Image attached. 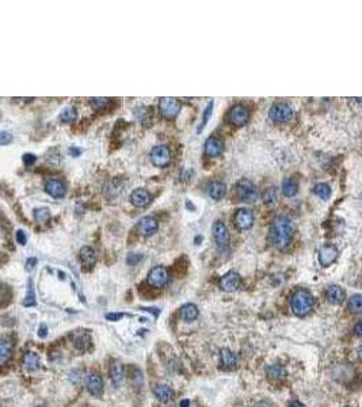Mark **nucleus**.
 Masks as SVG:
<instances>
[{
  "label": "nucleus",
  "mask_w": 362,
  "mask_h": 407,
  "mask_svg": "<svg viewBox=\"0 0 362 407\" xmlns=\"http://www.w3.org/2000/svg\"><path fill=\"white\" fill-rule=\"evenodd\" d=\"M295 235V224L288 216H277L270 227V239L278 250L286 249Z\"/></svg>",
  "instance_id": "f257e3e1"
},
{
  "label": "nucleus",
  "mask_w": 362,
  "mask_h": 407,
  "mask_svg": "<svg viewBox=\"0 0 362 407\" xmlns=\"http://www.w3.org/2000/svg\"><path fill=\"white\" fill-rule=\"evenodd\" d=\"M314 296L307 289H297L290 299V308L300 318L307 316L314 308Z\"/></svg>",
  "instance_id": "f03ea898"
},
{
  "label": "nucleus",
  "mask_w": 362,
  "mask_h": 407,
  "mask_svg": "<svg viewBox=\"0 0 362 407\" xmlns=\"http://www.w3.org/2000/svg\"><path fill=\"white\" fill-rule=\"evenodd\" d=\"M181 102L172 97H163L159 99L160 114L167 120H174L181 111Z\"/></svg>",
  "instance_id": "7ed1b4c3"
},
{
  "label": "nucleus",
  "mask_w": 362,
  "mask_h": 407,
  "mask_svg": "<svg viewBox=\"0 0 362 407\" xmlns=\"http://www.w3.org/2000/svg\"><path fill=\"white\" fill-rule=\"evenodd\" d=\"M269 116L272 118L273 122H277V124H284V122H288L293 116V110L290 107L289 105L285 104V102H277L274 104L269 110Z\"/></svg>",
  "instance_id": "20e7f679"
},
{
  "label": "nucleus",
  "mask_w": 362,
  "mask_h": 407,
  "mask_svg": "<svg viewBox=\"0 0 362 407\" xmlns=\"http://www.w3.org/2000/svg\"><path fill=\"white\" fill-rule=\"evenodd\" d=\"M236 192H237V197L241 201H244V202H253L259 195L258 188L251 181H248V179L239 181L237 186H236Z\"/></svg>",
  "instance_id": "39448f33"
},
{
  "label": "nucleus",
  "mask_w": 362,
  "mask_h": 407,
  "mask_svg": "<svg viewBox=\"0 0 362 407\" xmlns=\"http://www.w3.org/2000/svg\"><path fill=\"white\" fill-rule=\"evenodd\" d=\"M212 232H213V237L216 240V243L221 250H227L230 247L231 242V235L227 225L224 224L221 220L214 221V224L212 227Z\"/></svg>",
  "instance_id": "423d86ee"
},
{
  "label": "nucleus",
  "mask_w": 362,
  "mask_h": 407,
  "mask_svg": "<svg viewBox=\"0 0 362 407\" xmlns=\"http://www.w3.org/2000/svg\"><path fill=\"white\" fill-rule=\"evenodd\" d=\"M170 273L164 266H155L148 273V284L153 288H163L169 284Z\"/></svg>",
  "instance_id": "0eeeda50"
},
{
  "label": "nucleus",
  "mask_w": 362,
  "mask_h": 407,
  "mask_svg": "<svg viewBox=\"0 0 362 407\" xmlns=\"http://www.w3.org/2000/svg\"><path fill=\"white\" fill-rule=\"evenodd\" d=\"M149 158L153 166L156 167H166L171 162V152L167 146L153 147L149 153Z\"/></svg>",
  "instance_id": "6e6552de"
},
{
  "label": "nucleus",
  "mask_w": 362,
  "mask_h": 407,
  "mask_svg": "<svg viewBox=\"0 0 362 407\" xmlns=\"http://www.w3.org/2000/svg\"><path fill=\"white\" fill-rule=\"evenodd\" d=\"M228 118H230L231 124H234L235 127H243L246 125L250 120V113L248 109L243 105H235L228 113Z\"/></svg>",
  "instance_id": "1a4fd4ad"
},
{
  "label": "nucleus",
  "mask_w": 362,
  "mask_h": 407,
  "mask_svg": "<svg viewBox=\"0 0 362 407\" xmlns=\"http://www.w3.org/2000/svg\"><path fill=\"white\" fill-rule=\"evenodd\" d=\"M338 258V249L331 243L323 244L319 250V262L323 268H328Z\"/></svg>",
  "instance_id": "9d476101"
},
{
  "label": "nucleus",
  "mask_w": 362,
  "mask_h": 407,
  "mask_svg": "<svg viewBox=\"0 0 362 407\" xmlns=\"http://www.w3.org/2000/svg\"><path fill=\"white\" fill-rule=\"evenodd\" d=\"M234 223L239 230H250L254 224V214L250 209H237L234 216Z\"/></svg>",
  "instance_id": "9b49d317"
},
{
  "label": "nucleus",
  "mask_w": 362,
  "mask_h": 407,
  "mask_svg": "<svg viewBox=\"0 0 362 407\" xmlns=\"http://www.w3.org/2000/svg\"><path fill=\"white\" fill-rule=\"evenodd\" d=\"M45 192H46L50 197H53V198H63L66 193L65 183L63 182V181H60V179L50 178V179H48L46 183H45Z\"/></svg>",
  "instance_id": "f8f14e48"
},
{
  "label": "nucleus",
  "mask_w": 362,
  "mask_h": 407,
  "mask_svg": "<svg viewBox=\"0 0 362 407\" xmlns=\"http://www.w3.org/2000/svg\"><path fill=\"white\" fill-rule=\"evenodd\" d=\"M157 220L152 216H145L139 220L137 223V231L143 236H152L157 231Z\"/></svg>",
  "instance_id": "ddd939ff"
},
{
  "label": "nucleus",
  "mask_w": 362,
  "mask_h": 407,
  "mask_svg": "<svg viewBox=\"0 0 362 407\" xmlns=\"http://www.w3.org/2000/svg\"><path fill=\"white\" fill-rule=\"evenodd\" d=\"M151 201H152L151 193L143 188H139V189H136V190H133L132 194H130V202H132L134 207H137V208L148 207V205L151 204Z\"/></svg>",
  "instance_id": "4468645a"
},
{
  "label": "nucleus",
  "mask_w": 362,
  "mask_h": 407,
  "mask_svg": "<svg viewBox=\"0 0 362 407\" xmlns=\"http://www.w3.org/2000/svg\"><path fill=\"white\" fill-rule=\"evenodd\" d=\"M240 274L236 272H230L220 279V288L225 292H235L240 286Z\"/></svg>",
  "instance_id": "2eb2a0df"
},
{
  "label": "nucleus",
  "mask_w": 362,
  "mask_h": 407,
  "mask_svg": "<svg viewBox=\"0 0 362 407\" xmlns=\"http://www.w3.org/2000/svg\"><path fill=\"white\" fill-rule=\"evenodd\" d=\"M85 388L91 395L101 396L103 394V380L98 373H90L85 377Z\"/></svg>",
  "instance_id": "dca6fc26"
},
{
  "label": "nucleus",
  "mask_w": 362,
  "mask_h": 407,
  "mask_svg": "<svg viewBox=\"0 0 362 407\" xmlns=\"http://www.w3.org/2000/svg\"><path fill=\"white\" fill-rule=\"evenodd\" d=\"M224 151V144L221 140L216 137V136H212L209 139L205 141V153L208 156H218L221 155Z\"/></svg>",
  "instance_id": "f3484780"
},
{
  "label": "nucleus",
  "mask_w": 362,
  "mask_h": 407,
  "mask_svg": "<svg viewBox=\"0 0 362 407\" xmlns=\"http://www.w3.org/2000/svg\"><path fill=\"white\" fill-rule=\"evenodd\" d=\"M79 256H80V261H82L85 269H91L97 263V254H95L94 249H91L88 246H85L83 249L80 250Z\"/></svg>",
  "instance_id": "a211bd4d"
},
{
  "label": "nucleus",
  "mask_w": 362,
  "mask_h": 407,
  "mask_svg": "<svg viewBox=\"0 0 362 407\" xmlns=\"http://www.w3.org/2000/svg\"><path fill=\"white\" fill-rule=\"evenodd\" d=\"M208 193H209V195H211L213 200H221L227 194V186L221 181H213L208 186Z\"/></svg>",
  "instance_id": "6ab92c4d"
},
{
  "label": "nucleus",
  "mask_w": 362,
  "mask_h": 407,
  "mask_svg": "<svg viewBox=\"0 0 362 407\" xmlns=\"http://www.w3.org/2000/svg\"><path fill=\"white\" fill-rule=\"evenodd\" d=\"M152 391H153V394H155L157 399L162 402H170L172 399V396H174V391L170 388L169 386L162 383L153 384Z\"/></svg>",
  "instance_id": "aec40b11"
},
{
  "label": "nucleus",
  "mask_w": 362,
  "mask_h": 407,
  "mask_svg": "<svg viewBox=\"0 0 362 407\" xmlns=\"http://www.w3.org/2000/svg\"><path fill=\"white\" fill-rule=\"evenodd\" d=\"M327 300L332 304H341L344 300V292L339 285H330L326 291Z\"/></svg>",
  "instance_id": "412c9836"
},
{
  "label": "nucleus",
  "mask_w": 362,
  "mask_h": 407,
  "mask_svg": "<svg viewBox=\"0 0 362 407\" xmlns=\"http://www.w3.org/2000/svg\"><path fill=\"white\" fill-rule=\"evenodd\" d=\"M220 363H221V366L224 369H232L237 364V357H236L235 353L230 349H223L220 352Z\"/></svg>",
  "instance_id": "4be33fe9"
},
{
  "label": "nucleus",
  "mask_w": 362,
  "mask_h": 407,
  "mask_svg": "<svg viewBox=\"0 0 362 407\" xmlns=\"http://www.w3.org/2000/svg\"><path fill=\"white\" fill-rule=\"evenodd\" d=\"M198 308L193 303L185 304L181 308V316L185 322H193V321H195L198 318Z\"/></svg>",
  "instance_id": "5701e85b"
},
{
  "label": "nucleus",
  "mask_w": 362,
  "mask_h": 407,
  "mask_svg": "<svg viewBox=\"0 0 362 407\" xmlns=\"http://www.w3.org/2000/svg\"><path fill=\"white\" fill-rule=\"evenodd\" d=\"M12 354V345L10 341L0 340V365L6 364Z\"/></svg>",
  "instance_id": "b1692460"
},
{
  "label": "nucleus",
  "mask_w": 362,
  "mask_h": 407,
  "mask_svg": "<svg viewBox=\"0 0 362 407\" xmlns=\"http://www.w3.org/2000/svg\"><path fill=\"white\" fill-rule=\"evenodd\" d=\"M23 364L27 371H36V369H38V366H40V359H38V356H37L36 353L29 352L24 354Z\"/></svg>",
  "instance_id": "393cba45"
},
{
  "label": "nucleus",
  "mask_w": 362,
  "mask_h": 407,
  "mask_svg": "<svg viewBox=\"0 0 362 407\" xmlns=\"http://www.w3.org/2000/svg\"><path fill=\"white\" fill-rule=\"evenodd\" d=\"M267 375H269V377H270L272 380L278 382V380H282V379L286 377V371H285L284 366L276 364V365H272V366L267 369Z\"/></svg>",
  "instance_id": "a878e982"
},
{
  "label": "nucleus",
  "mask_w": 362,
  "mask_h": 407,
  "mask_svg": "<svg viewBox=\"0 0 362 407\" xmlns=\"http://www.w3.org/2000/svg\"><path fill=\"white\" fill-rule=\"evenodd\" d=\"M110 375H111V380L118 386V384L121 383V380L124 379V368H122V364L118 363V361H114V363L111 364V368H110Z\"/></svg>",
  "instance_id": "bb28decb"
},
{
  "label": "nucleus",
  "mask_w": 362,
  "mask_h": 407,
  "mask_svg": "<svg viewBox=\"0 0 362 407\" xmlns=\"http://www.w3.org/2000/svg\"><path fill=\"white\" fill-rule=\"evenodd\" d=\"M297 189H298V186H297V182L293 178H288L282 183V192L286 197H293L297 193Z\"/></svg>",
  "instance_id": "cd10ccee"
},
{
  "label": "nucleus",
  "mask_w": 362,
  "mask_h": 407,
  "mask_svg": "<svg viewBox=\"0 0 362 407\" xmlns=\"http://www.w3.org/2000/svg\"><path fill=\"white\" fill-rule=\"evenodd\" d=\"M33 216H34V220L40 224H45L50 220V212L48 208H37L33 212Z\"/></svg>",
  "instance_id": "c85d7f7f"
},
{
  "label": "nucleus",
  "mask_w": 362,
  "mask_h": 407,
  "mask_svg": "<svg viewBox=\"0 0 362 407\" xmlns=\"http://www.w3.org/2000/svg\"><path fill=\"white\" fill-rule=\"evenodd\" d=\"M78 117V111L73 106H68L66 109L63 110V113L60 114V121L64 124H72Z\"/></svg>",
  "instance_id": "c756f323"
},
{
  "label": "nucleus",
  "mask_w": 362,
  "mask_h": 407,
  "mask_svg": "<svg viewBox=\"0 0 362 407\" xmlns=\"http://www.w3.org/2000/svg\"><path fill=\"white\" fill-rule=\"evenodd\" d=\"M314 192L321 200H328L331 197V188L327 183H318L314 188Z\"/></svg>",
  "instance_id": "7c9ffc66"
},
{
  "label": "nucleus",
  "mask_w": 362,
  "mask_h": 407,
  "mask_svg": "<svg viewBox=\"0 0 362 407\" xmlns=\"http://www.w3.org/2000/svg\"><path fill=\"white\" fill-rule=\"evenodd\" d=\"M349 308H350L353 312L356 314H360L362 311V296L360 293L357 295H353L350 299H349Z\"/></svg>",
  "instance_id": "2f4dec72"
},
{
  "label": "nucleus",
  "mask_w": 362,
  "mask_h": 407,
  "mask_svg": "<svg viewBox=\"0 0 362 407\" xmlns=\"http://www.w3.org/2000/svg\"><path fill=\"white\" fill-rule=\"evenodd\" d=\"M91 107L94 110H105L110 105L109 98H91L90 99Z\"/></svg>",
  "instance_id": "473e14b6"
},
{
  "label": "nucleus",
  "mask_w": 362,
  "mask_h": 407,
  "mask_svg": "<svg viewBox=\"0 0 362 407\" xmlns=\"http://www.w3.org/2000/svg\"><path fill=\"white\" fill-rule=\"evenodd\" d=\"M136 117L143 125H149L151 124V114H149V107H140L136 110Z\"/></svg>",
  "instance_id": "72a5a7b5"
},
{
  "label": "nucleus",
  "mask_w": 362,
  "mask_h": 407,
  "mask_svg": "<svg viewBox=\"0 0 362 407\" xmlns=\"http://www.w3.org/2000/svg\"><path fill=\"white\" fill-rule=\"evenodd\" d=\"M263 202L267 205H274L277 202V189L269 188L263 194Z\"/></svg>",
  "instance_id": "f704fd0d"
},
{
  "label": "nucleus",
  "mask_w": 362,
  "mask_h": 407,
  "mask_svg": "<svg viewBox=\"0 0 362 407\" xmlns=\"http://www.w3.org/2000/svg\"><path fill=\"white\" fill-rule=\"evenodd\" d=\"M23 305L24 307H33L36 305V293H34V288L31 285V279L29 281V291H27V295L23 300Z\"/></svg>",
  "instance_id": "c9c22d12"
},
{
  "label": "nucleus",
  "mask_w": 362,
  "mask_h": 407,
  "mask_svg": "<svg viewBox=\"0 0 362 407\" xmlns=\"http://www.w3.org/2000/svg\"><path fill=\"white\" fill-rule=\"evenodd\" d=\"M212 109H213V104H209L208 106H206V109L204 110V120H202V124H201V127L198 128V130L197 132H202L204 130V128L206 127V124H208V120H209V117H211V113H212Z\"/></svg>",
  "instance_id": "e433bc0d"
},
{
  "label": "nucleus",
  "mask_w": 362,
  "mask_h": 407,
  "mask_svg": "<svg viewBox=\"0 0 362 407\" xmlns=\"http://www.w3.org/2000/svg\"><path fill=\"white\" fill-rule=\"evenodd\" d=\"M12 141V136L10 132H6V130H1L0 132V146H7L10 144Z\"/></svg>",
  "instance_id": "4c0bfd02"
},
{
  "label": "nucleus",
  "mask_w": 362,
  "mask_h": 407,
  "mask_svg": "<svg viewBox=\"0 0 362 407\" xmlns=\"http://www.w3.org/2000/svg\"><path fill=\"white\" fill-rule=\"evenodd\" d=\"M36 155H33V153H24L23 156H22L24 166H31V164L36 162Z\"/></svg>",
  "instance_id": "58836bf2"
},
{
  "label": "nucleus",
  "mask_w": 362,
  "mask_h": 407,
  "mask_svg": "<svg viewBox=\"0 0 362 407\" xmlns=\"http://www.w3.org/2000/svg\"><path fill=\"white\" fill-rule=\"evenodd\" d=\"M17 242H18L21 246H24V244L27 243V236H26V234H24V231H22V230H18V231H17Z\"/></svg>",
  "instance_id": "ea45409f"
},
{
  "label": "nucleus",
  "mask_w": 362,
  "mask_h": 407,
  "mask_svg": "<svg viewBox=\"0 0 362 407\" xmlns=\"http://www.w3.org/2000/svg\"><path fill=\"white\" fill-rule=\"evenodd\" d=\"M141 258H143V257L140 256V254H129V256H128V263H129V265H136Z\"/></svg>",
  "instance_id": "a19ab883"
},
{
  "label": "nucleus",
  "mask_w": 362,
  "mask_h": 407,
  "mask_svg": "<svg viewBox=\"0 0 362 407\" xmlns=\"http://www.w3.org/2000/svg\"><path fill=\"white\" fill-rule=\"evenodd\" d=\"M36 265H37V258H29V259L26 261V270H27V272H31Z\"/></svg>",
  "instance_id": "79ce46f5"
},
{
  "label": "nucleus",
  "mask_w": 362,
  "mask_h": 407,
  "mask_svg": "<svg viewBox=\"0 0 362 407\" xmlns=\"http://www.w3.org/2000/svg\"><path fill=\"white\" fill-rule=\"evenodd\" d=\"M122 316H125V314H107L106 318H107L109 321H117V319H120Z\"/></svg>",
  "instance_id": "37998d69"
},
{
  "label": "nucleus",
  "mask_w": 362,
  "mask_h": 407,
  "mask_svg": "<svg viewBox=\"0 0 362 407\" xmlns=\"http://www.w3.org/2000/svg\"><path fill=\"white\" fill-rule=\"evenodd\" d=\"M69 153H71L72 156H79V155L82 153V151L78 150V148H75V147H71V148H69Z\"/></svg>",
  "instance_id": "c03bdc74"
},
{
  "label": "nucleus",
  "mask_w": 362,
  "mask_h": 407,
  "mask_svg": "<svg viewBox=\"0 0 362 407\" xmlns=\"http://www.w3.org/2000/svg\"><path fill=\"white\" fill-rule=\"evenodd\" d=\"M289 407H304V405H302L301 402H292L289 405Z\"/></svg>",
  "instance_id": "a18cd8bd"
},
{
  "label": "nucleus",
  "mask_w": 362,
  "mask_h": 407,
  "mask_svg": "<svg viewBox=\"0 0 362 407\" xmlns=\"http://www.w3.org/2000/svg\"><path fill=\"white\" fill-rule=\"evenodd\" d=\"M356 335H357V337H360V335H361V323H357Z\"/></svg>",
  "instance_id": "49530a36"
},
{
  "label": "nucleus",
  "mask_w": 362,
  "mask_h": 407,
  "mask_svg": "<svg viewBox=\"0 0 362 407\" xmlns=\"http://www.w3.org/2000/svg\"><path fill=\"white\" fill-rule=\"evenodd\" d=\"M254 407H269V405H267V403H263V402H260V403H256Z\"/></svg>",
  "instance_id": "de8ad7c7"
},
{
  "label": "nucleus",
  "mask_w": 362,
  "mask_h": 407,
  "mask_svg": "<svg viewBox=\"0 0 362 407\" xmlns=\"http://www.w3.org/2000/svg\"><path fill=\"white\" fill-rule=\"evenodd\" d=\"M181 406L182 407H189V406H190V402H189V401H182Z\"/></svg>",
  "instance_id": "09e8293b"
},
{
  "label": "nucleus",
  "mask_w": 362,
  "mask_h": 407,
  "mask_svg": "<svg viewBox=\"0 0 362 407\" xmlns=\"http://www.w3.org/2000/svg\"><path fill=\"white\" fill-rule=\"evenodd\" d=\"M38 407H43V406H38Z\"/></svg>",
  "instance_id": "8fccbe9b"
}]
</instances>
